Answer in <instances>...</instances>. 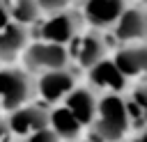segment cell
I'll list each match as a JSON object with an SVG mask.
<instances>
[{"label": "cell", "instance_id": "obj_3", "mask_svg": "<svg viewBox=\"0 0 147 142\" xmlns=\"http://www.w3.org/2000/svg\"><path fill=\"white\" fill-rule=\"evenodd\" d=\"M67 50H69L71 66H76L80 71H90L94 64H99L101 60L108 57V44H106L103 32L87 27V25H83L74 34V39L67 44Z\"/></svg>", "mask_w": 147, "mask_h": 142}, {"label": "cell", "instance_id": "obj_7", "mask_svg": "<svg viewBox=\"0 0 147 142\" xmlns=\"http://www.w3.org/2000/svg\"><path fill=\"white\" fill-rule=\"evenodd\" d=\"M5 119L9 126V135L14 140H23L30 133L48 126V105H44L39 101H30V103L7 112Z\"/></svg>", "mask_w": 147, "mask_h": 142}, {"label": "cell", "instance_id": "obj_21", "mask_svg": "<svg viewBox=\"0 0 147 142\" xmlns=\"http://www.w3.org/2000/svg\"><path fill=\"white\" fill-rule=\"evenodd\" d=\"M129 142H147V126H145V128H142L133 140H129Z\"/></svg>", "mask_w": 147, "mask_h": 142}, {"label": "cell", "instance_id": "obj_5", "mask_svg": "<svg viewBox=\"0 0 147 142\" xmlns=\"http://www.w3.org/2000/svg\"><path fill=\"white\" fill-rule=\"evenodd\" d=\"M80 27H83V21H80L78 11L76 9H64V11H55V14H44L30 27V30H37L30 37L32 39H44V41H53V44L67 46Z\"/></svg>", "mask_w": 147, "mask_h": 142}, {"label": "cell", "instance_id": "obj_23", "mask_svg": "<svg viewBox=\"0 0 147 142\" xmlns=\"http://www.w3.org/2000/svg\"><path fill=\"white\" fill-rule=\"evenodd\" d=\"M7 142H18V140H14V137H11V140H7Z\"/></svg>", "mask_w": 147, "mask_h": 142}, {"label": "cell", "instance_id": "obj_11", "mask_svg": "<svg viewBox=\"0 0 147 142\" xmlns=\"http://www.w3.org/2000/svg\"><path fill=\"white\" fill-rule=\"evenodd\" d=\"M90 87L101 94H124L129 89V80L117 71V66L110 62V57L94 64L90 71Z\"/></svg>", "mask_w": 147, "mask_h": 142}, {"label": "cell", "instance_id": "obj_2", "mask_svg": "<svg viewBox=\"0 0 147 142\" xmlns=\"http://www.w3.org/2000/svg\"><path fill=\"white\" fill-rule=\"evenodd\" d=\"M34 101V76L16 64L0 66V112H11Z\"/></svg>", "mask_w": 147, "mask_h": 142}, {"label": "cell", "instance_id": "obj_22", "mask_svg": "<svg viewBox=\"0 0 147 142\" xmlns=\"http://www.w3.org/2000/svg\"><path fill=\"white\" fill-rule=\"evenodd\" d=\"M76 142H87V140H85V137H80V140H76ZM90 142H92V140H90Z\"/></svg>", "mask_w": 147, "mask_h": 142}, {"label": "cell", "instance_id": "obj_1", "mask_svg": "<svg viewBox=\"0 0 147 142\" xmlns=\"http://www.w3.org/2000/svg\"><path fill=\"white\" fill-rule=\"evenodd\" d=\"M131 119L124 105V94H99L96 112L85 128L92 142H126L131 133Z\"/></svg>", "mask_w": 147, "mask_h": 142}, {"label": "cell", "instance_id": "obj_6", "mask_svg": "<svg viewBox=\"0 0 147 142\" xmlns=\"http://www.w3.org/2000/svg\"><path fill=\"white\" fill-rule=\"evenodd\" d=\"M78 85V73L74 66L64 69H53L34 76V101L44 105H55L62 103L64 96Z\"/></svg>", "mask_w": 147, "mask_h": 142}, {"label": "cell", "instance_id": "obj_4", "mask_svg": "<svg viewBox=\"0 0 147 142\" xmlns=\"http://www.w3.org/2000/svg\"><path fill=\"white\" fill-rule=\"evenodd\" d=\"M18 60L23 62V69H28L32 76L44 73V71H53V69L71 66L67 46L44 41V39H30Z\"/></svg>", "mask_w": 147, "mask_h": 142}, {"label": "cell", "instance_id": "obj_9", "mask_svg": "<svg viewBox=\"0 0 147 142\" xmlns=\"http://www.w3.org/2000/svg\"><path fill=\"white\" fill-rule=\"evenodd\" d=\"M117 71L131 80H147V41L136 44H119L110 57Z\"/></svg>", "mask_w": 147, "mask_h": 142}, {"label": "cell", "instance_id": "obj_20", "mask_svg": "<svg viewBox=\"0 0 147 142\" xmlns=\"http://www.w3.org/2000/svg\"><path fill=\"white\" fill-rule=\"evenodd\" d=\"M5 23H9V14H7V2L0 0V27H2Z\"/></svg>", "mask_w": 147, "mask_h": 142}, {"label": "cell", "instance_id": "obj_25", "mask_svg": "<svg viewBox=\"0 0 147 142\" xmlns=\"http://www.w3.org/2000/svg\"><path fill=\"white\" fill-rule=\"evenodd\" d=\"M126 142H129V140H126Z\"/></svg>", "mask_w": 147, "mask_h": 142}, {"label": "cell", "instance_id": "obj_8", "mask_svg": "<svg viewBox=\"0 0 147 142\" xmlns=\"http://www.w3.org/2000/svg\"><path fill=\"white\" fill-rule=\"evenodd\" d=\"M126 7V0H78L76 11L83 21V25L94 30H110L122 9Z\"/></svg>", "mask_w": 147, "mask_h": 142}, {"label": "cell", "instance_id": "obj_16", "mask_svg": "<svg viewBox=\"0 0 147 142\" xmlns=\"http://www.w3.org/2000/svg\"><path fill=\"white\" fill-rule=\"evenodd\" d=\"M5 2H7L9 21H14V23L32 27L41 18V9H39L37 0H5Z\"/></svg>", "mask_w": 147, "mask_h": 142}, {"label": "cell", "instance_id": "obj_13", "mask_svg": "<svg viewBox=\"0 0 147 142\" xmlns=\"http://www.w3.org/2000/svg\"><path fill=\"white\" fill-rule=\"evenodd\" d=\"M30 34H32L30 27L21 23H14V21L5 23L0 27V64H14L21 57L28 41L32 39Z\"/></svg>", "mask_w": 147, "mask_h": 142}, {"label": "cell", "instance_id": "obj_14", "mask_svg": "<svg viewBox=\"0 0 147 142\" xmlns=\"http://www.w3.org/2000/svg\"><path fill=\"white\" fill-rule=\"evenodd\" d=\"M48 126L60 137V142H76V140H80L85 135V126L62 103L48 105Z\"/></svg>", "mask_w": 147, "mask_h": 142}, {"label": "cell", "instance_id": "obj_10", "mask_svg": "<svg viewBox=\"0 0 147 142\" xmlns=\"http://www.w3.org/2000/svg\"><path fill=\"white\" fill-rule=\"evenodd\" d=\"M110 30H113V34L119 44L147 41V9L126 5Z\"/></svg>", "mask_w": 147, "mask_h": 142}, {"label": "cell", "instance_id": "obj_24", "mask_svg": "<svg viewBox=\"0 0 147 142\" xmlns=\"http://www.w3.org/2000/svg\"><path fill=\"white\" fill-rule=\"evenodd\" d=\"M142 2H145V5H147V0H142Z\"/></svg>", "mask_w": 147, "mask_h": 142}, {"label": "cell", "instance_id": "obj_15", "mask_svg": "<svg viewBox=\"0 0 147 142\" xmlns=\"http://www.w3.org/2000/svg\"><path fill=\"white\" fill-rule=\"evenodd\" d=\"M124 105L131 119V126H147V80H136L124 92Z\"/></svg>", "mask_w": 147, "mask_h": 142}, {"label": "cell", "instance_id": "obj_19", "mask_svg": "<svg viewBox=\"0 0 147 142\" xmlns=\"http://www.w3.org/2000/svg\"><path fill=\"white\" fill-rule=\"evenodd\" d=\"M7 140H11V135H9V126H7L5 115H0V142H7Z\"/></svg>", "mask_w": 147, "mask_h": 142}, {"label": "cell", "instance_id": "obj_18", "mask_svg": "<svg viewBox=\"0 0 147 142\" xmlns=\"http://www.w3.org/2000/svg\"><path fill=\"white\" fill-rule=\"evenodd\" d=\"M18 142H60V137L53 133L51 126H44V128L30 133L28 137H23V140H18Z\"/></svg>", "mask_w": 147, "mask_h": 142}, {"label": "cell", "instance_id": "obj_12", "mask_svg": "<svg viewBox=\"0 0 147 142\" xmlns=\"http://www.w3.org/2000/svg\"><path fill=\"white\" fill-rule=\"evenodd\" d=\"M96 103H99V92H94L90 85H76L62 101V105L87 128L90 121L94 119V112H96Z\"/></svg>", "mask_w": 147, "mask_h": 142}, {"label": "cell", "instance_id": "obj_17", "mask_svg": "<svg viewBox=\"0 0 147 142\" xmlns=\"http://www.w3.org/2000/svg\"><path fill=\"white\" fill-rule=\"evenodd\" d=\"M41 16L44 14H55V11H64V9H76L78 0H37Z\"/></svg>", "mask_w": 147, "mask_h": 142}]
</instances>
